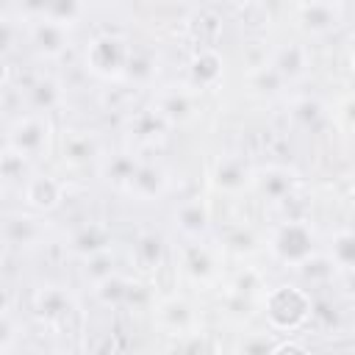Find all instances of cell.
I'll use <instances>...</instances> for the list:
<instances>
[{"instance_id":"2","label":"cell","mask_w":355,"mask_h":355,"mask_svg":"<svg viewBox=\"0 0 355 355\" xmlns=\"http://www.w3.org/2000/svg\"><path fill=\"white\" fill-rule=\"evenodd\" d=\"M261 308L275 333H297L313 316V300L297 283H280L266 288Z\"/></svg>"},{"instance_id":"33","label":"cell","mask_w":355,"mask_h":355,"mask_svg":"<svg viewBox=\"0 0 355 355\" xmlns=\"http://www.w3.org/2000/svg\"><path fill=\"white\" fill-rule=\"evenodd\" d=\"M252 89L258 92V94H277L283 86H286V80L280 78V72L266 61V64H261L258 69H252Z\"/></svg>"},{"instance_id":"3","label":"cell","mask_w":355,"mask_h":355,"mask_svg":"<svg viewBox=\"0 0 355 355\" xmlns=\"http://www.w3.org/2000/svg\"><path fill=\"white\" fill-rule=\"evenodd\" d=\"M55 139V128L47 114L36 111H22L6 125V141L3 147H11L14 153L25 155L28 161H42L50 155Z\"/></svg>"},{"instance_id":"25","label":"cell","mask_w":355,"mask_h":355,"mask_svg":"<svg viewBox=\"0 0 355 355\" xmlns=\"http://www.w3.org/2000/svg\"><path fill=\"white\" fill-rule=\"evenodd\" d=\"M130 258L141 272H155L166 258V241L155 230H144L130 244Z\"/></svg>"},{"instance_id":"1","label":"cell","mask_w":355,"mask_h":355,"mask_svg":"<svg viewBox=\"0 0 355 355\" xmlns=\"http://www.w3.org/2000/svg\"><path fill=\"white\" fill-rule=\"evenodd\" d=\"M266 250L277 263H283V266L297 272L302 263H308L319 252V236H316V230H313V225L308 219L288 216V219L277 222L269 230Z\"/></svg>"},{"instance_id":"8","label":"cell","mask_w":355,"mask_h":355,"mask_svg":"<svg viewBox=\"0 0 355 355\" xmlns=\"http://www.w3.org/2000/svg\"><path fill=\"white\" fill-rule=\"evenodd\" d=\"M153 324L169 338H186L191 333H200V313L191 300L169 294L153 305Z\"/></svg>"},{"instance_id":"27","label":"cell","mask_w":355,"mask_h":355,"mask_svg":"<svg viewBox=\"0 0 355 355\" xmlns=\"http://www.w3.org/2000/svg\"><path fill=\"white\" fill-rule=\"evenodd\" d=\"M324 255L330 258V263H333V269L338 275L355 269V230H349V227L336 230L330 236V241H327Z\"/></svg>"},{"instance_id":"17","label":"cell","mask_w":355,"mask_h":355,"mask_svg":"<svg viewBox=\"0 0 355 355\" xmlns=\"http://www.w3.org/2000/svg\"><path fill=\"white\" fill-rule=\"evenodd\" d=\"M225 78V58L216 47H200L191 53L189 64H186V83H191L197 92H208L216 89Z\"/></svg>"},{"instance_id":"36","label":"cell","mask_w":355,"mask_h":355,"mask_svg":"<svg viewBox=\"0 0 355 355\" xmlns=\"http://www.w3.org/2000/svg\"><path fill=\"white\" fill-rule=\"evenodd\" d=\"M44 8H47V0H17V11H19V19L22 22L42 19L44 17Z\"/></svg>"},{"instance_id":"34","label":"cell","mask_w":355,"mask_h":355,"mask_svg":"<svg viewBox=\"0 0 355 355\" xmlns=\"http://www.w3.org/2000/svg\"><path fill=\"white\" fill-rule=\"evenodd\" d=\"M80 263H83V269H80V272H83V277H86V283H89V286H92V283H97V280H103L105 275L116 272L111 250H105V252H100V255H92V258H83Z\"/></svg>"},{"instance_id":"32","label":"cell","mask_w":355,"mask_h":355,"mask_svg":"<svg viewBox=\"0 0 355 355\" xmlns=\"http://www.w3.org/2000/svg\"><path fill=\"white\" fill-rule=\"evenodd\" d=\"M0 172H3V183H6V186H14V183H19V189H22V183H25V180L33 175V161H28L25 155L14 153L11 147H3Z\"/></svg>"},{"instance_id":"29","label":"cell","mask_w":355,"mask_h":355,"mask_svg":"<svg viewBox=\"0 0 355 355\" xmlns=\"http://www.w3.org/2000/svg\"><path fill=\"white\" fill-rule=\"evenodd\" d=\"M327 108H324V103L322 100H316V97H300V100H294L291 103V119H294V125L297 128H302V130H319L324 122H327Z\"/></svg>"},{"instance_id":"6","label":"cell","mask_w":355,"mask_h":355,"mask_svg":"<svg viewBox=\"0 0 355 355\" xmlns=\"http://www.w3.org/2000/svg\"><path fill=\"white\" fill-rule=\"evenodd\" d=\"M89 291H92L94 302L108 308V311H130V308L141 305V300L147 297V286L139 277L125 275L119 269L105 275L103 280L92 283Z\"/></svg>"},{"instance_id":"11","label":"cell","mask_w":355,"mask_h":355,"mask_svg":"<svg viewBox=\"0 0 355 355\" xmlns=\"http://www.w3.org/2000/svg\"><path fill=\"white\" fill-rule=\"evenodd\" d=\"M252 178H255V166L239 153L219 155L208 172L211 189L219 194H227V197H236V194L252 189Z\"/></svg>"},{"instance_id":"9","label":"cell","mask_w":355,"mask_h":355,"mask_svg":"<svg viewBox=\"0 0 355 355\" xmlns=\"http://www.w3.org/2000/svg\"><path fill=\"white\" fill-rule=\"evenodd\" d=\"M153 105L158 108V114L172 128H180V125H189L200 114V92L186 80L183 83H169V86H161L155 92Z\"/></svg>"},{"instance_id":"15","label":"cell","mask_w":355,"mask_h":355,"mask_svg":"<svg viewBox=\"0 0 355 355\" xmlns=\"http://www.w3.org/2000/svg\"><path fill=\"white\" fill-rule=\"evenodd\" d=\"M19 191H22V202L39 214H50L67 200V183L55 175H42V172H33Z\"/></svg>"},{"instance_id":"38","label":"cell","mask_w":355,"mask_h":355,"mask_svg":"<svg viewBox=\"0 0 355 355\" xmlns=\"http://www.w3.org/2000/svg\"><path fill=\"white\" fill-rule=\"evenodd\" d=\"M338 280H341V291L352 300L355 297V269H349V272H341L338 275Z\"/></svg>"},{"instance_id":"23","label":"cell","mask_w":355,"mask_h":355,"mask_svg":"<svg viewBox=\"0 0 355 355\" xmlns=\"http://www.w3.org/2000/svg\"><path fill=\"white\" fill-rule=\"evenodd\" d=\"M269 64L280 72V78L286 83H291V80H300V78L308 75V69H311V50L302 42H286V44H280L272 53Z\"/></svg>"},{"instance_id":"13","label":"cell","mask_w":355,"mask_h":355,"mask_svg":"<svg viewBox=\"0 0 355 355\" xmlns=\"http://www.w3.org/2000/svg\"><path fill=\"white\" fill-rule=\"evenodd\" d=\"M172 130V125L158 114V108L150 103L144 108H136L125 116V133L133 144V150H150V147H158L166 133Z\"/></svg>"},{"instance_id":"20","label":"cell","mask_w":355,"mask_h":355,"mask_svg":"<svg viewBox=\"0 0 355 355\" xmlns=\"http://www.w3.org/2000/svg\"><path fill=\"white\" fill-rule=\"evenodd\" d=\"M172 222L183 239H205L211 227V205L205 202V197H186L175 205Z\"/></svg>"},{"instance_id":"12","label":"cell","mask_w":355,"mask_h":355,"mask_svg":"<svg viewBox=\"0 0 355 355\" xmlns=\"http://www.w3.org/2000/svg\"><path fill=\"white\" fill-rule=\"evenodd\" d=\"M47 219L39 211H14L3 219V244L8 250H33L47 239Z\"/></svg>"},{"instance_id":"22","label":"cell","mask_w":355,"mask_h":355,"mask_svg":"<svg viewBox=\"0 0 355 355\" xmlns=\"http://www.w3.org/2000/svg\"><path fill=\"white\" fill-rule=\"evenodd\" d=\"M139 164H141L139 150L125 147V150L105 153V155L100 158L97 169H100V175H103V180H105V183H111L116 191H122V189L128 186V180L133 178V172L139 169Z\"/></svg>"},{"instance_id":"30","label":"cell","mask_w":355,"mask_h":355,"mask_svg":"<svg viewBox=\"0 0 355 355\" xmlns=\"http://www.w3.org/2000/svg\"><path fill=\"white\" fill-rule=\"evenodd\" d=\"M86 11H89L86 0H47V8H44L42 19L58 22L64 28H75L86 17Z\"/></svg>"},{"instance_id":"31","label":"cell","mask_w":355,"mask_h":355,"mask_svg":"<svg viewBox=\"0 0 355 355\" xmlns=\"http://www.w3.org/2000/svg\"><path fill=\"white\" fill-rule=\"evenodd\" d=\"M155 75H158V55L153 50L133 47L130 64H128V72H125V80H133L139 86H147V83H153Z\"/></svg>"},{"instance_id":"43","label":"cell","mask_w":355,"mask_h":355,"mask_svg":"<svg viewBox=\"0 0 355 355\" xmlns=\"http://www.w3.org/2000/svg\"><path fill=\"white\" fill-rule=\"evenodd\" d=\"M352 186H355V169H352Z\"/></svg>"},{"instance_id":"16","label":"cell","mask_w":355,"mask_h":355,"mask_svg":"<svg viewBox=\"0 0 355 355\" xmlns=\"http://www.w3.org/2000/svg\"><path fill=\"white\" fill-rule=\"evenodd\" d=\"M166 191H169V172L158 161H147V158H141L139 169L133 172V178L122 189V194L133 197L136 202H155Z\"/></svg>"},{"instance_id":"41","label":"cell","mask_w":355,"mask_h":355,"mask_svg":"<svg viewBox=\"0 0 355 355\" xmlns=\"http://www.w3.org/2000/svg\"><path fill=\"white\" fill-rule=\"evenodd\" d=\"M302 3H313V0H297V6H302Z\"/></svg>"},{"instance_id":"10","label":"cell","mask_w":355,"mask_h":355,"mask_svg":"<svg viewBox=\"0 0 355 355\" xmlns=\"http://www.w3.org/2000/svg\"><path fill=\"white\" fill-rule=\"evenodd\" d=\"M300 186H302L300 172L283 164H266L255 169L252 178V191L269 205H288V200L300 191Z\"/></svg>"},{"instance_id":"24","label":"cell","mask_w":355,"mask_h":355,"mask_svg":"<svg viewBox=\"0 0 355 355\" xmlns=\"http://www.w3.org/2000/svg\"><path fill=\"white\" fill-rule=\"evenodd\" d=\"M25 103H28V111L50 116L64 105V86L50 75H39L25 86Z\"/></svg>"},{"instance_id":"18","label":"cell","mask_w":355,"mask_h":355,"mask_svg":"<svg viewBox=\"0 0 355 355\" xmlns=\"http://www.w3.org/2000/svg\"><path fill=\"white\" fill-rule=\"evenodd\" d=\"M114 247V230L100 222V219H89V222H80L72 233H69V241H67V250L75 255V258H92V255H100L105 250Z\"/></svg>"},{"instance_id":"14","label":"cell","mask_w":355,"mask_h":355,"mask_svg":"<svg viewBox=\"0 0 355 355\" xmlns=\"http://www.w3.org/2000/svg\"><path fill=\"white\" fill-rule=\"evenodd\" d=\"M22 25L28 31V42L36 50V55H42L47 61L61 58L69 50V44H72V28H64L58 22L33 19V22H22Z\"/></svg>"},{"instance_id":"37","label":"cell","mask_w":355,"mask_h":355,"mask_svg":"<svg viewBox=\"0 0 355 355\" xmlns=\"http://www.w3.org/2000/svg\"><path fill=\"white\" fill-rule=\"evenodd\" d=\"M336 119H338L347 130L355 133V94H347V97L336 105Z\"/></svg>"},{"instance_id":"4","label":"cell","mask_w":355,"mask_h":355,"mask_svg":"<svg viewBox=\"0 0 355 355\" xmlns=\"http://www.w3.org/2000/svg\"><path fill=\"white\" fill-rule=\"evenodd\" d=\"M133 44L119 33H97L83 50V67L100 80H125Z\"/></svg>"},{"instance_id":"35","label":"cell","mask_w":355,"mask_h":355,"mask_svg":"<svg viewBox=\"0 0 355 355\" xmlns=\"http://www.w3.org/2000/svg\"><path fill=\"white\" fill-rule=\"evenodd\" d=\"M17 330H22V322L14 319L11 308H3V319H0V355H8V352L17 349V338H19Z\"/></svg>"},{"instance_id":"7","label":"cell","mask_w":355,"mask_h":355,"mask_svg":"<svg viewBox=\"0 0 355 355\" xmlns=\"http://www.w3.org/2000/svg\"><path fill=\"white\" fill-rule=\"evenodd\" d=\"M31 311L33 316L47 324V327H61V324H69L80 305H78V297L67 288V286H58V283H44L33 291L31 297Z\"/></svg>"},{"instance_id":"19","label":"cell","mask_w":355,"mask_h":355,"mask_svg":"<svg viewBox=\"0 0 355 355\" xmlns=\"http://www.w3.org/2000/svg\"><path fill=\"white\" fill-rule=\"evenodd\" d=\"M103 141L94 130H83V128H75L64 136L61 141V158L67 166L72 169H83L89 164H100L103 158Z\"/></svg>"},{"instance_id":"39","label":"cell","mask_w":355,"mask_h":355,"mask_svg":"<svg viewBox=\"0 0 355 355\" xmlns=\"http://www.w3.org/2000/svg\"><path fill=\"white\" fill-rule=\"evenodd\" d=\"M349 61L355 64V33L349 36Z\"/></svg>"},{"instance_id":"21","label":"cell","mask_w":355,"mask_h":355,"mask_svg":"<svg viewBox=\"0 0 355 355\" xmlns=\"http://www.w3.org/2000/svg\"><path fill=\"white\" fill-rule=\"evenodd\" d=\"M297 19H300L302 31H308L313 36H324L341 22V6H338V0L302 3V6H297Z\"/></svg>"},{"instance_id":"26","label":"cell","mask_w":355,"mask_h":355,"mask_svg":"<svg viewBox=\"0 0 355 355\" xmlns=\"http://www.w3.org/2000/svg\"><path fill=\"white\" fill-rule=\"evenodd\" d=\"M266 288H269V286H266V277H263V272L255 269V266H241V269L230 277V283H227L230 297L244 300V302H261L263 294H266Z\"/></svg>"},{"instance_id":"42","label":"cell","mask_w":355,"mask_h":355,"mask_svg":"<svg viewBox=\"0 0 355 355\" xmlns=\"http://www.w3.org/2000/svg\"><path fill=\"white\" fill-rule=\"evenodd\" d=\"M349 302H352V316H355V297H352V300H349Z\"/></svg>"},{"instance_id":"40","label":"cell","mask_w":355,"mask_h":355,"mask_svg":"<svg viewBox=\"0 0 355 355\" xmlns=\"http://www.w3.org/2000/svg\"><path fill=\"white\" fill-rule=\"evenodd\" d=\"M230 3H239L241 6V3H252V0H230Z\"/></svg>"},{"instance_id":"28","label":"cell","mask_w":355,"mask_h":355,"mask_svg":"<svg viewBox=\"0 0 355 355\" xmlns=\"http://www.w3.org/2000/svg\"><path fill=\"white\" fill-rule=\"evenodd\" d=\"M219 247L236 258H244V255H252L261 250V239L258 233L250 227V225H230L222 239H219Z\"/></svg>"},{"instance_id":"5","label":"cell","mask_w":355,"mask_h":355,"mask_svg":"<svg viewBox=\"0 0 355 355\" xmlns=\"http://www.w3.org/2000/svg\"><path fill=\"white\" fill-rule=\"evenodd\" d=\"M180 275L194 286H214L222 280V261L225 250L219 244H211L205 239H183V244L175 252Z\"/></svg>"}]
</instances>
